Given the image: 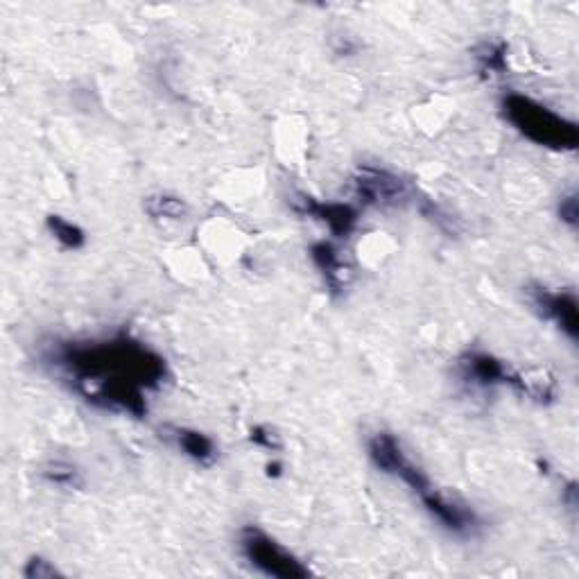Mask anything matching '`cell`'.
I'll return each mask as SVG.
<instances>
[{
  "label": "cell",
  "instance_id": "obj_8",
  "mask_svg": "<svg viewBox=\"0 0 579 579\" xmlns=\"http://www.w3.org/2000/svg\"><path fill=\"white\" fill-rule=\"evenodd\" d=\"M423 507L428 509V512L437 518L439 523H442L446 530H451L455 534H462V537H473L475 532H478L480 527V518L478 514L473 512L471 507H466L462 503H457V500L444 496L439 489H428L426 494L419 496Z\"/></svg>",
  "mask_w": 579,
  "mask_h": 579
},
{
  "label": "cell",
  "instance_id": "obj_9",
  "mask_svg": "<svg viewBox=\"0 0 579 579\" xmlns=\"http://www.w3.org/2000/svg\"><path fill=\"white\" fill-rule=\"evenodd\" d=\"M457 371L464 383H469L473 387H496V385H507L509 374L512 369L507 367V362H503L496 356L485 351H466L457 360Z\"/></svg>",
  "mask_w": 579,
  "mask_h": 579
},
{
  "label": "cell",
  "instance_id": "obj_2",
  "mask_svg": "<svg viewBox=\"0 0 579 579\" xmlns=\"http://www.w3.org/2000/svg\"><path fill=\"white\" fill-rule=\"evenodd\" d=\"M503 116L518 134L539 148L555 152H575L579 145V129L564 116L541 105L530 95L507 93L503 98Z\"/></svg>",
  "mask_w": 579,
  "mask_h": 579
},
{
  "label": "cell",
  "instance_id": "obj_7",
  "mask_svg": "<svg viewBox=\"0 0 579 579\" xmlns=\"http://www.w3.org/2000/svg\"><path fill=\"white\" fill-rule=\"evenodd\" d=\"M532 306L537 308L541 317L555 322L561 333H566L570 340H577L579 326H577V299L573 292H552L543 285H534L527 290Z\"/></svg>",
  "mask_w": 579,
  "mask_h": 579
},
{
  "label": "cell",
  "instance_id": "obj_16",
  "mask_svg": "<svg viewBox=\"0 0 579 579\" xmlns=\"http://www.w3.org/2000/svg\"><path fill=\"white\" fill-rule=\"evenodd\" d=\"M475 57H478V64H480L482 73H489V75L505 73V68H507V43L505 41L487 43V46L482 48Z\"/></svg>",
  "mask_w": 579,
  "mask_h": 579
},
{
  "label": "cell",
  "instance_id": "obj_3",
  "mask_svg": "<svg viewBox=\"0 0 579 579\" xmlns=\"http://www.w3.org/2000/svg\"><path fill=\"white\" fill-rule=\"evenodd\" d=\"M240 550H243L249 564L261 570L267 577L306 579L310 575L304 561L297 559L292 552L285 550L281 543H276L270 534H265L254 525H249L240 532Z\"/></svg>",
  "mask_w": 579,
  "mask_h": 579
},
{
  "label": "cell",
  "instance_id": "obj_14",
  "mask_svg": "<svg viewBox=\"0 0 579 579\" xmlns=\"http://www.w3.org/2000/svg\"><path fill=\"white\" fill-rule=\"evenodd\" d=\"M46 227L53 238L66 249H80L86 243V233L75 222L62 218V215H48Z\"/></svg>",
  "mask_w": 579,
  "mask_h": 579
},
{
  "label": "cell",
  "instance_id": "obj_4",
  "mask_svg": "<svg viewBox=\"0 0 579 579\" xmlns=\"http://www.w3.org/2000/svg\"><path fill=\"white\" fill-rule=\"evenodd\" d=\"M353 190L365 206L374 209H396L412 200V188L403 177L376 166H360L353 177Z\"/></svg>",
  "mask_w": 579,
  "mask_h": 579
},
{
  "label": "cell",
  "instance_id": "obj_5",
  "mask_svg": "<svg viewBox=\"0 0 579 579\" xmlns=\"http://www.w3.org/2000/svg\"><path fill=\"white\" fill-rule=\"evenodd\" d=\"M367 451L369 460L374 462L378 471L401 478L417 496H423L428 489H432L428 475L405 455L401 442L394 435H390V432H376V435L369 439Z\"/></svg>",
  "mask_w": 579,
  "mask_h": 579
},
{
  "label": "cell",
  "instance_id": "obj_11",
  "mask_svg": "<svg viewBox=\"0 0 579 579\" xmlns=\"http://www.w3.org/2000/svg\"><path fill=\"white\" fill-rule=\"evenodd\" d=\"M168 432L179 451L186 457H190L195 464L211 466L215 464V460H218V446H215L213 439L209 435H204V432L193 430V428H177V426H170Z\"/></svg>",
  "mask_w": 579,
  "mask_h": 579
},
{
  "label": "cell",
  "instance_id": "obj_17",
  "mask_svg": "<svg viewBox=\"0 0 579 579\" xmlns=\"http://www.w3.org/2000/svg\"><path fill=\"white\" fill-rule=\"evenodd\" d=\"M249 439L256 446H261L265 448V451H270V453H276V451H281L283 444H281V437L276 435V430L270 428V426H263V423H258V426L252 428V432H249Z\"/></svg>",
  "mask_w": 579,
  "mask_h": 579
},
{
  "label": "cell",
  "instance_id": "obj_10",
  "mask_svg": "<svg viewBox=\"0 0 579 579\" xmlns=\"http://www.w3.org/2000/svg\"><path fill=\"white\" fill-rule=\"evenodd\" d=\"M507 385L541 405H548L557 399V380L548 371H512Z\"/></svg>",
  "mask_w": 579,
  "mask_h": 579
},
{
  "label": "cell",
  "instance_id": "obj_19",
  "mask_svg": "<svg viewBox=\"0 0 579 579\" xmlns=\"http://www.w3.org/2000/svg\"><path fill=\"white\" fill-rule=\"evenodd\" d=\"M559 218H561V222H566L570 229L577 227V218H579L577 193H570V195H566V197H561V202H559Z\"/></svg>",
  "mask_w": 579,
  "mask_h": 579
},
{
  "label": "cell",
  "instance_id": "obj_6",
  "mask_svg": "<svg viewBox=\"0 0 579 579\" xmlns=\"http://www.w3.org/2000/svg\"><path fill=\"white\" fill-rule=\"evenodd\" d=\"M290 204L297 213L308 215V218H315L326 224L328 231H331L335 238H349L360 222V211L353 204L319 202L306 193L292 195Z\"/></svg>",
  "mask_w": 579,
  "mask_h": 579
},
{
  "label": "cell",
  "instance_id": "obj_13",
  "mask_svg": "<svg viewBox=\"0 0 579 579\" xmlns=\"http://www.w3.org/2000/svg\"><path fill=\"white\" fill-rule=\"evenodd\" d=\"M143 209L152 220H184L188 213L186 202L181 200V197L170 195V193L150 195L148 200H145Z\"/></svg>",
  "mask_w": 579,
  "mask_h": 579
},
{
  "label": "cell",
  "instance_id": "obj_20",
  "mask_svg": "<svg viewBox=\"0 0 579 579\" xmlns=\"http://www.w3.org/2000/svg\"><path fill=\"white\" fill-rule=\"evenodd\" d=\"M281 469H283L281 462H270L267 464V475H274L276 478V475H281Z\"/></svg>",
  "mask_w": 579,
  "mask_h": 579
},
{
  "label": "cell",
  "instance_id": "obj_18",
  "mask_svg": "<svg viewBox=\"0 0 579 579\" xmlns=\"http://www.w3.org/2000/svg\"><path fill=\"white\" fill-rule=\"evenodd\" d=\"M59 575L62 573L55 568V564H50V561H46L43 557H32L23 568V577L28 579H53Z\"/></svg>",
  "mask_w": 579,
  "mask_h": 579
},
{
  "label": "cell",
  "instance_id": "obj_15",
  "mask_svg": "<svg viewBox=\"0 0 579 579\" xmlns=\"http://www.w3.org/2000/svg\"><path fill=\"white\" fill-rule=\"evenodd\" d=\"M41 475L48 482H53V485H59V487H68V489H82L84 487V480H82L80 471H77L75 466L68 464V462H50V464L43 466Z\"/></svg>",
  "mask_w": 579,
  "mask_h": 579
},
{
  "label": "cell",
  "instance_id": "obj_1",
  "mask_svg": "<svg viewBox=\"0 0 579 579\" xmlns=\"http://www.w3.org/2000/svg\"><path fill=\"white\" fill-rule=\"evenodd\" d=\"M46 360L86 403L136 419L148 414L145 392H157L168 378L166 360L125 333L109 340L55 342Z\"/></svg>",
  "mask_w": 579,
  "mask_h": 579
},
{
  "label": "cell",
  "instance_id": "obj_12",
  "mask_svg": "<svg viewBox=\"0 0 579 579\" xmlns=\"http://www.w3.org/2000/svg\"><path fill=\"white\" fill-rule=\"evenodd\" d=\"M310 261H313L317 270L322 272L328 288H331L333 292L344 290V285H347L349 281V272L333 243H326V240H319V243H315L313 247H310Z\"/></svg>",
  "mask_w": 579,
  "mask_h": 579
}]
</instances>
